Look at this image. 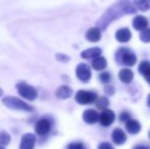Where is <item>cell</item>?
<instances>
[{"instance_id": "cell-1", "label": "cell", "mask_w": 150, "mask_h": 149, "mask_svg": "<svg viewBox=\"0 0 150 149\" xmlns=\"http://www.w3.org/2000/svg\"><path fill=\"white\" fill-rule=\"evenodd\" d=\"M136 12V7L133 5L130 0H119L109 6L101 16V18L97 20V28L100 31H105L107 27L115 20L126 14H135Z\"/></svg>"}, {"instance_id": "cell-2", "label": "cell", "mask_w": 150, "mask_h": 149, "mask_svg": "<svg viewBox=\"0 0 150 149\" xmlns=\"http://www.w3.org/2000/svg\"><path fill=\"white\" fill-rule=\"evenodd\" d=\"M115 59L117 64H122L127 66H133L137 62V56L130 48L120 47L117 50L115 55Z\"/></svg>"}, {"instance_id": "cell-3", "label": "cell", "mask_w": 150, "mask_h": 149, "mask_svg": "<svg viewBox=\"0 0 150 149\" xmlns=\"http://www.w3.org/2000/svg\"><path fill=\"white\" fill-rule=\"evenodd\" d=\"M3 104L6 107L10 108V109L14 110H20V112H32L34 108L32 107L30 104L27 102L23 101L22 99L18 97H13V96H6L2 99Z\"/></svg>"}, {"instance_id": "cell-4", "label": "cell", "mask_w": 150, "mask_h": 149, "mask_svg": "<svg viewBox=\"0 0 150 149\" xmlns=\"http://www.w3.org/2000/svg\"><path fill=\"white\" fill-rule=\"evenodd\" d=\"M16 90H18V93L23 98L29 100V101L35 100L38 96L37 90L33 86L29 85V84L25 83V82H21V83L16 84Z\"/></svg>"}, {"instance_id": "cell-5", "label": "cell", "mask_w": 150, "mask_h": 149, "mask_svg": "<svg viewBox=\"0 0 150 149\" xmlns=\"http://www.w3.org/2000/svg\"><path fill=\"white\" fill-rule=\"evenodd\" d=\"M75 99L81 105H88L92 104L97 99V94L93 91H87V90H79L76 93Z\"/></svg>"}, {"instance_id": "cell-6", "label": "cell", "mask_w": 150, "mask_h": 149, "mask_svg": "<svg viewBox=\"0 0 150 149\" xmlns=\"http://www.w3.org/2000/svg\"><path fill=\"white\" fill-rule=\"evenodd\" d=\"M51 128H52V123L50 121V119L43 117V119H40L36 123L35 132L39 136H46L51 131Z\"/></svg>"}, {"instance_id": "cell-7", "label": "cell", "mask_w": 150, "mask_h": 149, "mask_svg": "<svg viewBox=\"0 0 150 149\" xmlns=\"http://www.w3.org/2000/svg\"><path fill=\"white\" fill-rule=\"evenodd\" d=\"M76 76L83 83L89 82L91 77H92L90 66L86 64H79L77 66V68H76Z\"/></svg>"}, {"instance_id": "cell-8", "label": "cell", "mask_w": 150, "mask_h": 149, "mask_svg": "<svg viewBox=\"0 0 150 149\" xmlns=\"http://www.w3.org/2000/svg\"><path fill=\"white\" fill-rule=\"evenodd\" d=\"M115 119V113L111 109H103L100 112L98 117V121L101 126L103 127H109Z\"/></svg>"}, {"instance_id": "cell-9", "label": "cell", "mask_w": 150, "mask_h": 149, "mask_svg": "<svg viewBox=\"0 0 150 149\" xmlns=\"http://www.w3.org/2000/svg\"><path fill=\"white\" fill-rule=\"evenodd\" d=\"M36 144V137L34 134L27 133L22 137L20 149H34Z\"/></svg>"}, {"instance_id": "cell-10", "label": "cell", "mask_w": 150, "mask_h": 149, "mask_svg": "<svg viewBox=\"0 0 150 149\" xmlns=\"http://www.w3.org/2000/svg\"><path fill=\"white\" fill-rule=\"evenodd\" d=\"M111 139L117 145H122L127 141V135L120 128H115L111 134Z\"/></svg>"}, {"instance_id": "cell-11", "label": "cell", "mask_w": 150, "mask_h": 149, "mask_svg": "<svg viewBox=\"0 0 150 149\" xmlns=\"http://www.w3.org/2000/svg\"><path fill=\"white\" fill-rule=\"evenodd\" d=\"M126 125H125V128H126L127 132L131 135H136L138 134L139 132L141 131V125L138 121L136 119H130L129 121H127Z\"/></svg>"}, {"instance_id": "cell-12", "label": "cell", "mask_w": 150, "mask_h": 149, "mask_svg": "<svg viewBox=\"0 0 150 149\" xmlns=\"http://www.w3.org/2000/svg\"><path fill=\"white\" fill-rule=\"evenodd\" d=\"M99 114L95 109H87L83 112V121L88 125H94L98 121Z\"/></svg>"}, {"instance_id": "cell-13", "label": "cell", "mask_w": 150, "mask_h": 149, "mask_svg": "<svg viewBox=\"0 0 150 149\" xmlns=\"http://www.w3.org/2000/svg\"><path fill=\"white\" fill-rule=\"evenodd\" d=\"M148 26V20L143 16H136L133 20V27L137 31H143Z\"/></svg>"}, {"instance_id": "cell-14", "label": "cell", "mask_w": 150, "mask_h": 149, "mask_svg": "<svg viewBox=\"0 0 150 149\" xmlns=\"http://www.w3.org/2000/svg\"><path fill=\"white\" fill-rule=\"evenodd\" d=\"M132 37V33L128 28H122L117 31L115 33V39L120 43H127L131 40Z\"/></svg>"}, {"instance_id": "cell-15", "label": "cell", "mask_w": 150, "mask_h": 149, "mask_svg": "<svg viewBox=\"0 0 150 149\" xmlns=\"http://www.w3.org/2000/svg\"><path fill=\"white\" fill-rule=\"evenodd\" d=\"M138 71L144 77V79L146 80L147 83L150 84V61H148V60L141 61L138 66Z\"/></svg>"}, {"instance_id": "cell-16", "label": "cell", "mask_w": 150, "mask_h": 149, "mask_svg": "<svg viewBox=\"0 0 150 149\" xmlns=\"http://www.w3.org/2000/svg\"><path fill=\"white\" fill-rule=\"evenodd\" d=\"M101 52H102V50L99 47H92L89 48V49L84 50L81 53V56L84 59H93V58L101 55Z\"/></svg>"}, {"instance_id": "cell-17", "label": "cell", "mask_w": 150, "mask_h": 149, "mask_svg": "<svg viewBox=\"0 0 150 149\" xmlns=\"http://www.w3.org/2000/svg\"><path fill=\"white\" fill-rule=\"evenodd\" d=\"M73 95V90L67 85L60 86L55 91V96L59 99H67Z\"/></svg>"}, {"instance_id": "cell-18", "label": "cell", "mask_w": 150, "mask_h": 149, "mask_svg": "<svg viewBox=\"0 0 150 149\" xmlns=\"http://www.w3.org/2000/svg\"><path fill=\"white\" fill-rule=\"evenodd\" d=\"M86 39L90 42H98L101 39V31L97 27L90 28L86 33Z\"/></svg>"}, {"instance_id": "cell-19", "label": "cell", "mask_w": 150, "mask_h": 149, "mask_svg": "<svg viewBox=\"0 0 150 149\" xmlns=\"http://www.w3.org/2000/svg\"><path fill=\"white\" fill-rule=\"evenodd\" d=\"M119 79L124 84H130L134 79V74L130 68H122L119 73Z\"/></svg>"}, {"instance_id": "cell-20", "label": "cell", "mask_w": 150, "mask_h": 149, "mask_svg": "<svg viewBox=\"0 0 150 149\" xmlns=\"http://www.w3.org/2000/svg\"><path fill=\"white\" fill-rule=\"evenodd\" d=\"M107 66V61L105 59V57L99 55L97 57L93 58L92 60V68L95 71H103Z\"/></svg>"}, {"instance_id": "cell-21", "label": "cell", "mask_w": 150, "mask_h": 149, "mask_svg": "<svg viewBox=\"0 0 150 149\" xmlns=\"http://www.w3.org/2000/svg\"><path fill=\"white\" fill-rule=\"evenodd\" d=\"M134 6L141 11H147L150 9V0H134Z\"/></svg>"}, {"instance_id": "cell-22", "label": "cell", "mask_w": 150, "mask_h": 149, "mask_svg": "<svg viewBox=\"0 0 150 149\" xmlns=\"http://www.w3.org/2000/svg\"><path fill=\"white\" fill-rule=\"evenodd\" d=\"M95 105L98 109H106L109 105V100L105 96H101V97H97V99L95 100Z\"/></svg>"}, {"instance_id": "cell-23", "label": "cell", "mask_w": 150, "mask_h": 149, "mask_svg": "<svg viewBox=\"0 0 150 149\" xmlns=\"http://www.w3.org/2000/svg\"><path fill=\"white\" fill-rule=\"evenodd\" d=\"M10 135L5 131H1L0 132V145L1 146H6L10 143Z\"/></svg>"}, {"instance_id": "cell-24", "label": "cell", "mask_w": 150, "mask_h": 149, "mask_svg": "<svg viewBox=\"0 0 150 149\" xmlns=\"http://www.w3.org/2000/svg\"><path fill=\"white\" fill-rule=\"evenodd\" d=\"M140 40L144 43H150V28H146L140 33Z\"/></svg>"}, {"instance_id": "cell-25", "label": "cell", "mask_w": 150, "mask_h": 149, "mask_svg": "<svg viewBox=\"0 0 150 149\" xmlns=\"http://www.w3.org/2000/svg\"><path fill=\"white\" fill-rule=\"evenodd\" d=\"M99 79L103 84H108L111 80V75L108 72H103L99 75Z\"/></svg>"}, {"instance_id": "cell-26", "label": "cell", "mask_w": 150, "mask_h": 149, "mask_svg": "<svg viewBox=\"0 0 150 149\" xmlns=\"http://www.w3.org/2000/svg\"><path fill=\"white\" fill-rule=\"evenodd\" d=\"M67 149H87L82 142H73L67 145Z\"/></svg>"}, {"instance_id": "cell-27", "label": "cell", "mask_w": 150, "mask_h": 149, "mask_svg": "<svg viewBox=\"0 0 150 149\" xmlns=\"http://www.w3.org/2000/svg\"><path fill=\"white\" fill-rule=\"evenodd\" d=\"M131 119V113L129 112H120V121H122V123H126L127 121H129V119Z\"/></svg>"}, {"instance_id": "cell-28", "label": "cell", "mask_w": 150, "mask_h": 149, "mask_svg": "<svg viewBox=\"0 0 150 149\" xmlns=\"http://www.w3.org/2000/svg\"><path fill=\"white\" fill-rule=\"evenodd\" d=\"M55 57H56V59L59 60V61H61V62H67L69 60V56L65 55V54H63V53L56 54Z\"/></svg>"}, {"instance_id": "cell-29", "label": "cell", "mask_w": 150, "mask_h": 149, "mask_svg": "<svg viewBox=\"0 0 150 149\" xmlns=\"http://www.w3.org/2000/svg\"><path fill=\"white\" fill-rule=\"evenodd\" d=\"M97 149H115V148H113V146L109 142H101L98 145Z\"/></svg>"}, {"instance_id": "cell-30", "label": "cell", "mask_w": 150, "mask_h": 149, "mask_svg": "<svg viewBox=\"0 0 150 149\" xmlns=\"http://www.w3.org/2000/svg\"><path fill=\"white\" fill-rule=\"evenodd\" d=\"M104 90H105V93H107L108 95H113V94H115V88L111 85H106Z\"/></svg>"}, {"instance_id": "cell-31", "label": "cell", "mask_w": 150, "mask_h": 149, "mask_svg": "<svg viewBox=\"0 0 150 149\" xmlns=\"http://www.w3.org/2000/svg\"><path fill=\"white\" fill-rule=\"evenodd\" d=\"M133 149H150V147L147 145H144V144H138L135 147H133Z\"/></svg>"}, {"instance_id": "cell-32", "label": "cell", "mask_w": 150, "mask_h": 149, "mask_svg": "<svg viewBox=\"0 0 150 149\" xmlns=\"http://www.w3.org/2000/svg\"><path fill=\"white\" fill-rule=\"evenodd\" d=\"M147 105L150 107V94L148 95V97H147Z\"/></svg>"}, {"instance_id": "cell-33", "label": "cell", "mask_w": 150, "mask_h": 149, "mask_svg": "<svg viewBox=\"0 0 150 149\" xmlns=\"http://www.w3.org/2000/svg\"><path fill=\"white\" fill-rule=\"evenodd\" d=\"M2 93H3V91H2V89H1V88H0V97H1Z\"/></svg>"}, {"instance_id": "cell-34", "label": "cell", "mask_w": 150, "mask_h": 149, "mask_svg": "<svg viewBox=\"0 0 150 149\" xmlns=\"http://www.w3.org/2000/svg\"><path fill=\"white\" fill-rule=\"evenodd\" d=\"M0 149H5V148H4V146H1V145H0Z\"/></svg>"}, {"instance_id": "cell-35", "label": "cell", "mask_w": 150, "mask_h": 149, "mask_svg": "<svg viewBox=\"0 0 150 149\" xmlns=\"http://www.w3.org/2000/svg\"><path fill=\"white\" fill-rule=\"evenodd\" d=\"M148 136H149V139H150V131H149V133H148Z\"/></svg>"}]
</instances>
